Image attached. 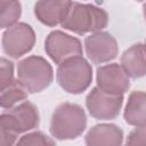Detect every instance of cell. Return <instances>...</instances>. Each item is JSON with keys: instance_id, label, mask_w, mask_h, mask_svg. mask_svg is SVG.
<instances>
[{"instance_id": "6da1fadb", "label": "cell", "mask_w": 146, "mask_h": 146, "mask_svg": "<svg viewBox=\"0 0 146 146\" xmlns=\"http://www.w3.org/2000/svg\"><path fill=\"white\" fill-rule=\"evenodd\" d=\"M39 122L38 107L31 102H23L3 111L0 116L1 146H13L19 133L36 128Z\"/></svg>"}, {"instance_id": "7a4b0ae2", "label": "cell", "mask_w": 146, "mask_h": 146, "mask_svg": "<svg viewBox=\"0 0 146 146\" xmlns=\"http://www.w3.org/2000/svg\"><path fill=\"white\" fill-rule=\"evenodd\" d=\"M87 127L84 110L74 103H62L56 107L50 121V133L58 140L78 138Z\"/></svg>"}, {"instance_id": "3957f363", "label": "cell", "mask_w": 146, "mask_h": 146, "mask_svg": "<svg viewBox=\"0 0 146 146\" xmlns=\"http://www.w3.org/2000/svg\"><path fill=\"white\" fill-rule=\"evenodd\" d=\"M108 23V15L103 9L92 3L73 2L72 8L62 27L76 34L88 32H100Z\"/></svg>"}, {"instance_id": "277c9868", "label": "cell", "mask_w": 146, "mask_h": 146, "mask_svg": "<svg viewBox=\"0 0 146 146\" xmlns=\"http://www.w3.org/2000/svg\"><path fill=\"white\" fill-rule=\"evenodd\" d=\"M52 79V67L41 56H29L17 64V80L29 94L42 91Z\"/></svg>"}, {"instance_id": "5b68a950", "label": "cell", "mask_w": 146, "mask_h": 146, "mask_svg": "<svg viewBox=\"0 0 146 146\" xmlns=\"http://www.w3.org/2000/svg\"><path fill=\"white\" fill-rule=\"evenodd\" d=\"M58 84L68 94L78 95L89 88L92 81V67L82 56L71 58L58 65Z\"/></svg>"}, {"instance_id": "8992f818", "label": "cell", "mask_w": 146, "mask_h": 146, "mask_svg": "<svg viewBox=\"0 0 146 146\" xmlns=\"http://www.w3.org/2000/svg\"><path fill=\"white\" fill-rule=\"evenodd\" d=\"M2 50L11 58H19L27 54L35 43V33L31 25L17 23L2 34Z\"/></svg>"}, {"instance_id": "52a82bcc", "label": "cell", "mask_w": 146, "mask_h": 146, "mask_svg": "<svg viewBox=\"0 0 146 146\" xmlns=\"http://www.w3.org/2000/svg\"><path fill=\"white\" fill-rule=\"evenodd\" d=\"M47 55L58 65L82 55V44L80 40L63 31L56 30L48 34L44 41Z\"/></svg>"}, {"instance_id": "ba28073f", "label": "cell", "mask_w": 146, "mask_h": 146, "mask_svg": "<svg viewBox=\"0 0 146 146\" xmlns=\"http://www.w3.org/2000/svg\"><path fill=\"white\" fill-rule=\"evenodd\" d=\"M123 105V95H111L98 87L91 89L86 98V106L91 116L98 120L115 119Z\"/></svg>"}, {"instance_id": "9c48e42d", "label": "cell", "mask_w": 146, "mask_h": 146, "mask_svg": "<svg viewBox=\"0 0 146 146\" xmlns=\"http://www.w3.org/2000/svg\"><path fill=\"white\" fill-rule=\"evenodd\" d=\"M84 50L94 64H103L114 59L119 52L115 38L107 32H96L84 40Z\"/></svg>"}, {"instance_id": "30bf717a", "label": "cell", "mask_w": 146, "mask_h": 146, "mask_svg": "<svg viewBox=\"0 0 146 146\" xmlns=\"http://www.w3.org/2000/svg\"><path fill=\"white\" fill-rule=\"evenodd\" d=\"M97 87L111 95H123L130 88L129 76L116 63L97 68Z\"/></svg>"}, {"instance_id": "8fae6325", "label": "cell", "mask_w": 146, "mask_h": 146, "mask_svg": "<svg viewBox=\"0 0 146 146\" xmlns=\"http://www.w3.org/2000/svg\"><path fill=\"white\" fill-rule=\"evenodd\" d=\"M72 5L71 1H38L34 6V15L47 26L62 25L68 16Z\"/></svg>"}, {"instance_id": "7c38bea8", "label": "cell", "mask_w": 146, "mask_h": 146, "mask_svg": "<svg viewBox=\"0 0 146 146\" xmlns=\"http://www.w3.org/2000/svg\"><path fill=\"white\" fill-rule=\"evenodd\" d=\"M122 141V129L111 123L94 125L84 137L86 146H121Z\"/></svg>"}, {"instance_id": "4fadbf2b", "label": "cell", "mask_w": 146, "mask_h": 146, "mask_svg": "<svg viewBox=\"0 0 146 146\" xmlns=\"http://www.w3.org/2000/svg\"><path fill=\"white\" fill-rule=\"evenodd\" d=\"M121 66L125 74L132 79L146 75V48L141 43L132 44L121 56Z\"/></svg>"}, {"instance_id": "5bb4252c", "label": "cell", "mask_w": 146, "mask_h": 146, "mask_svg": "<svg viewBox=\"0 0 146 146\" xmlns=\"http://www.w3.org/2000/svg\"><path fill=\"white\" fill-rule=\"evenodd\" d=\"M124 120L135 127H146V92L132 91L124 110Z\"/></svg>"}, {"instance_id": "9a60e30c", "label": "cell", "mask_w": 146, "mask_h": 146, "mask_svg": "<svg viewBox=\"0 0 146 146\" xmlns=\"http://www.w3.org/2000/svg\"><path fill=\"white\" fill-rule=\"evenodd\" d=\"M0 91H1L0 104L2 108H11L16 103L24 100L29 94L18 80H15L5 88H1Z\"/></svg>"}, {"instance_id": "2e32d148", "label": "cell", "mask_w": 146, "mask_h": 146, "mask_svg": "<svg viewBox=\"0 0 146 146\" xmlns=\"http://www.w3.org/2000/svg\"><path fill=\"white\" fill-rule=\"evenodd\" d=\"M22 14V6L18 1H8L1 0L0 1V21L1 27H11L17 24L18 18Z\"/></svg>"}, {"instance_id": "e0dca14e", "label": "cell", "mask_w": 146, "mask_h": 146, "mask_svg": "<svg viewBox=\"0 0 146 146\" xmlns=\"http://www.w3.org/2000/svg\"><path fill=\"white\" fill-rule=\"evenodd\" d=\"M15 146H56V144L43 132L33 131L21 137Z\"/></svg>"}, {"instance_id": "ac0fdd59", "label": "cell", "mask_w": 146, "mask_h": 146, "mask_svg": "<svg viewBox=\"0 0 146 146\" xmlns=\"http://www.w3.org/2000/svg\"><path fill=\"white\" fill-rule=\"evenodd\" d=\"M16 79L14 78V63L2 57L0 60V88H5Z\"/></svg>"}, {"instance_id": "d6986e66", "label": "cell", "mask_w": 146, "mask_h": 146, "mask_svg": "<svg viewBox=\"0 0 146 146\" xmlns=\"http://www.w3.org/2000/svg\"><path fill=\"white\" fill-rule=\"evenodd\" d=\"M125 146H146V127H137L127 138Z\"/></svg>"}, {"instance_id": "ffe728a7", "label": "cell", "mask_w": 146, "mask_h": 146, "mask_svg": "<svg viewBox=\"0 0 146 146\" xmlns=\"http://www.w3.org/2000/svg\"><path fill=\"white\" fill-rule=\"evenodd\" d=\"M143 13H144V17H145V21H146V2L143 5Z\"/></svg>"}, {"instance_id": "44dd1931", "label": "cell", "mask_w": 146, "mask_h": 146, "mask_svg": "<svg viewBox=\"0 0 146 146\" xmlns=\"http://www.w3.org/2000/svg\"><path fill=\"white\" fill-rule=\"evenodd\" d=\"M144 46H145V48H146V41H145V44H144Z\"/></svg>"}]
</instances>
